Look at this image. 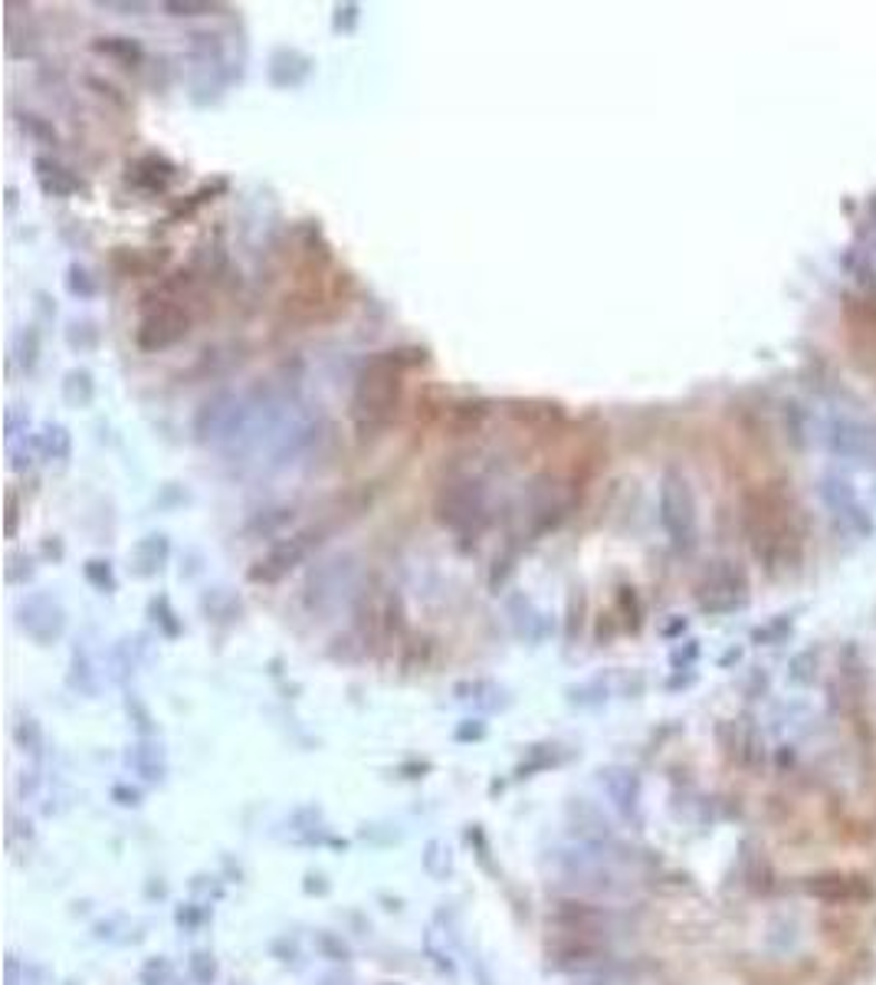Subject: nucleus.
<instances>
[{
	"label": "nucleus",
	"mask_w": 876,
	"mask_h": 985,
	"mask_svg": "<svg viewBox=\"0 0 876 985\" xmlns=\"http://www.w3.org/2000/svg\"><path fill=\"white\" fill-rule=\"evenodd\" d=\"M598 786L611 798V805L624 815L627 821H640V779L627 766H604L598 769Z\"/></svg>",
	"instance_id": "obj_12"
},
{
	"label": "nucleus",
	"mask_w": 876,
	"mask_h": 985,
	"mask_svg": "<svg viewBox=\"0 0 876 985\" xmlns=\"http://www.w3.org/2000/svg\"><path fill=\"white\" fill-rule=\"evenodd\" d=\"M128 185L145 195H165L171 181L178 178V165H171L165 155H141L128 161Z\"/></svg>",
	"instance_id": "obj_14"
},
{
	"label": "nucleus",
	"mask_w": 876,
	"mask_h": 985,
	"mask_svg": "<svg viewBox=\"0 0 876 985\" xmlns=\"http://www.w3.org/2000/svg\"><path fill=\"white\" fill-rule=\"evenodd\" d=\"M322 535H325V529H303V532H296L289 539L273 542L253 562L250 569H247V579H250L253 585H276V582H283L296 565H303L309 559V552L322 542Z\"/></svg>",
	"instance_id": "obj_5"
},
{
	"label": "nucleus",
	"mask_w": 876,
	"mask_h": 985,
	"mask_svg": "<svg viewBox=\"0 0 876 985\" xmlns=\"http://www.w3.org/2000/svg\"><path fill=\"white\" fill-rule=\"evenodd\" d=\"M23 973H27V959L7 953V959H3V985H23Z\"/></svg>",
	"instance_id": "obj_54"
},
{
	"label": "nucleus",
	"mask_w": 876,
	"mask_h": 985,
	"mask_svg": "<svg viewBox=\"0 0 876 985\" xmlns=\"http://www.w3.org/2000/svg\"><path fill=\"white\" fill-rule=\"evenodd\" d=\"M824 500H827V506L840 516V520H850V523L857 525L860 532H870L874 523H870V516H867V510L860 506V500H857V493L850 490V483L844 480V476H827L824 480Z\"/></svg>",
	"instance_id": "obj_20"
},
{
	"label": "nucleus",
	"mask_w": 876,
	"mask_h": 985,
	"mask_svg": "<svg viewBox=\"0 0 876 985\" xmlns=\"http://www.w3.org/2000/svg\"><path fill=\"white\" fill-rule=\"evenodd\" d=\"M207 919H210V910H207V907H200V904H188V907H181V910H178V923H181L185 929H200Z\"/></svg>",
	"instance_id": "obj_52"
},
{
	"label": "nucleus",
	"mask_w": 876,
	"mask_h": 985,
	"mask_svg": "<svg viewBox=\"0 0 876 985\" xmlns=\"http://www.w3.org/2000/svg\"><path fill=\"white\" fill-rule=\"evenodd\" d=\"M568 700L578 703V707H594V703L608 700V683L598 677V680H588V683L568 687Z\"/></svg>",
	"instance_id": "obj_44"
},
{
	"label": "nucleus",
	"mask_w": 876,
	"mask_h": 985,
	"mask_svg": "<svg viewBox=\"0 0 876 985\" xmlns=\"http://www.w3.org/2000/svg\"><path fill=\"white\" fill-rule=\"evenodd\" d=\"M10 362L20 365L23 372H33L40 362V332L33 326H23L13 335V348H10Z\"/></svg>",
	"instance_id": "obj_28"
},
{
	"label": "nucleus",
	"mask_w": 876,
	"mask_h": 985,
	"mask_svg": "<svg viewBox=\"0 0 876 985\" xmlns=\"http://www.w3.org/2000/svg\"><path fill=\"white\" fill-rule=\"evenodd\" d=\"M33 178H37L40 191L47 197H72L86 191L82 178L76 171H69L66 165H60L57 158H50V155L33 158Z\"/></svg>",
	"instance_id": "obj_19"
},
{
	"label": "nucleus",
	"mask_w": 876,
	"mask_h": 985,
	"mask_svg": "<svg viewBox=\"0 0 876 985\" xmlns=\"http://www.w3.org/2000/svg\"><path fill=\"white\" fill-rule=\"evenodd\" d=\"M660 525L677 552H692L699 542V513L696 493L683 470L667 466L660 476Z\"/></svg>",
	"instance_id": "obj_3"
},
{
	"label": "nucleus",
	"mask_w": 876,
	"mask_h": 985,
	"mask_svg": "<svg viewBox=\"0 0 876 985\" xmlns=\"http://www.w3.org/2000/svg\"><path fill=\"white\" fill-rule=\"evenodd\" d=\"M188 976L194 985H214L220 976V963L210 949H194L188 956Z\"/></svg>",
	"instance_id": "obj_35"
},
{
	"label": "nucleus",
	"mask_w": 876,
	"mask_h": 985,
	"mask_svg": "<svg viewBox=\"0 0 876 985\" xmlns=\"http://www.w3.org/2000/svg\"><path fill=\"white\" fill-rule=\"evenodd\" d=\"M17 525H20V500L13 490H7V535L10 539L17 535Z\"/></svg>",
	"instance_id": "obj_58"
},
{
	"label": "nucleus",
	"mask_w": 876,
	"mask_h": 985,
	"mask_svg": "<svg viewBox=\"0 0 876 985\" xmlns=\"http://www.w3.org/2000/svg\"><path fill=\"white\" fill-rule=\"evenodd\" d=\"M440 939H443V933H437V929L431 926V929H427V936H424V953H427V959L437 966L443 976H453V973H456V963H453V956H450L446 943L440 946Z\"/></svg>",
	"instance_id": "obj_40"
},
{
	"label": "nucleus",
	"mask_w": 876,
	"mask_h": 985,
	"mask_svg": "<svg viewBox=\"0 0 876 985\" xmlns=\"http://www.w3.org/2000/svg\"><path fill=\"white\" fill-rule=\"evenodd\" d=\"M483 736H486V722L483 720H463L453 729V739L456 742H480Z\"/></svg>",
	"instance_id": "obj_53"
},
{
	"label": "nucleus",
	"mask_w": 876,
	"mask_h": 985,
	"mask_svg": "<svg viewBox=\"0 0 876 985\" xmlns=\"http://www.w3.org/2000/svg\"><path fill=\"white\" fill-rule=\"evenodd\" d=\"M17 628L40 648L57 644L66 634V608L50 594V591H33L27 594L17 611H13Z\"/></svg>",
	"instance_id": "obj_8"
},
{
	"label": "nucleus",
	"mask_w": 876,
	"mask_h": 985,
	"mask_svg": "<svg viewBox=\"0 0 876 985\" xmlns=\"http://www.w3.org/2000/svg\"><path fill=\"white\" fill-rule=\"evenodd\" d=\"M13 742L23 756H30L33 766H43L47 759V732L33 713H20L13 722Z\"/></svg>",
	"instance_id": "obj_22"
},
{
	"label": "nucleus",
	"mask_w": 876,
	"mask_h": 985,
	"mask_svg": "<svg viewBox=\"0 0 876 985\" xmlns=\"http://www.w3.org/2000/svg\"><path fill=\"white\" fill-rule=\"evenodd\" d=\"M190 332V316L181 303H155L135 328V345L141 352H165L185 342Z\"/></svg>",
	"instance_id": "obj_9"
},
{
	"label": "nucleus",
	"mask_w": 876,
	"mask_h": 985,
	"mask_svg": "<svg viewBox=\"0 0 876 985\" xmlns=\"http://www.w3.org/2000/svg\"><path fill=\"white\" fill-rule=\"evenodd\" d=\"M486 414H490V404H486V401H460V404L450 407V421H453L456 431L480 427Z\"/></svg>",
	"instance_id": "obj_39"
},
{
	"label": "nucleus",
	"mask_w": 876,
	"mask_h": 985,
	"mask_svg": "<svg viewBox=\"0 0 876 985\" xmlns=\"http://www.w3.org/2000/svg\"><path fill=\"white\" fill-rule=\"evenodd\" d=\"M145 641H148L145 634H135V638H122L116 644V651H112V677L119 683H126L128 677L145 663V657H148V644Z\"/></svg>",
	"instance_id": "obj_25"
},
{
	"label": "nucleus",
	"mask_w": 876,
	"mask_h": 985,
	"mask_svg": "<svg viewBox=\"0 0 876 985\" xmlns=\"http://www.w3.org/2000/svg\"><path fill=\"white\" fill-rule=\"evenodd\" d=\"M456 700H463V703H473L476 710H483V713H490V710H500L505 707V690H502L500 683H493V680H466V683H456Z\"/></svg>",
	"instance_id": "obj_24"
},
{
	"label": "nucleus",
	"mask_w": 876,
	"mask_h": 985,
	"mask_svg": "<svg viewBox=\"0 0 876 985\" xmlns=\"http://www.w3.org/2000/svg\"><path fill=\"white\" fill-rule=\"evenodd\" d=\"M33 572H37V565H33V559H30L27 552H10V555H7L3 579H7L10 585H27V582L33 579Z\"/></svg>",
	"instance_id": "obj_43"
},
{
	"label": "nucleus",
	"mask_w": 876,
	"mask_h": 985,
	"mask_svg": "<svg viewBox=\"0 0 876 985\" xmlns=\"http://www.w3.org/2000/svg\"><path fill=\"white\" fill-rule=\"evenodd\" d=\"M434 516L443 529L456 532L460 539L476 542L493 523L486 486L473 476H460V480L443 483L434 496Z\"/></svg>",
	"instance_id": "obj_2"
},
{
	"label": "nucleus",
	"mask_w": 876,
	"mask_h": 985,
	"mask_svg": "<svg viewBox=\"0 0 876 985\" xmlns=\"http://www.w3.org/2000/svg\"><path fill=\"white\" fill-rule=\"evenodd\" d=\"M161 7H165L168 17H178V20L214 13V3H207V0H168V3H161Z\"/></svg>",
	"instance_id": "obj_48"
},
{
	"label": "nucleus",
	"mask_w": 876,
	"mask_h": 985,
	"mask_svg": "<svg viewBox=\"0 0 876 985\" xmlns=\"http://www.w3.org/2000/svg\"><path fill=\"white\" fill-rule=\"evenodd\" d=\"M237 407H240V392H217L210 394L197 414H194V441L197 444H207V447H224L227 437H230V427H234V417H237Z\"/></svg>",
	"instance_id": "obj_10"
},
{
	"label": "nucleus",
	"mask_w": 876,
	"mask_h": 985,
	"mask_svg": "<svg viewBox=\"0 0 876 985\" xmlns=\"http://www.w3.org/2000/svg\"><path fill=\"white\" fill-rule=\"evenodd\" d=\"M69 687L79 690V693H86V697H92V693L99 690V680H96L92 660H89V654H86L82 648L72 651V663H69Z\"/></svg>",
	"instance_id": "obj_33"
},
{
	"label": "nucleus",
	"mask_w": 876,
	"mask_h": 985,
	"mask_svg": "<svg viewBox=\"0 0 876 985\" xmlns=\"http://www.w3.org/2000/svg\"><path fill=\"white\" fill-rule=\"evenodd\" d=\"M509 414L522 424H549V421H564V411L559 404H549V401H509Z\"/></svg>",
	"instance_id": "obj_27"
},
{
	"label": "nucleus",
	"mask_w": 876,
	"mask_h": 985,
	"mask_svg": "<svg viewBox=\"0 0 876 985\" xmlns=\"http://www.w3.org/2000/svg\"><path fill=\"white\" fill-rule=\"evenodd\" d=\"M17 126L23 129L27 138H33L37 145H47V148H57L60 145V135L53 129L50 119L37 116V112H17Z\"/></svg>",
	"instance_id": "obj_34"
},
{
	"label": "nucleus",
	"mask_w": 876,
	"mask_h": 985,
	"mask_svg": "<svg viewBox=\"0 0 876 985\" xmlns=\"http://www.w3.org/2000/svg\"><path fill=\"white\" fill-rule=\"evenodd\" d=\"M313 946L322 959H328V963H335V966L352 963V946H348V939H342V936L332 933V929H315Z\"/></svg>",
	"instance_id": "obj_30"
},
{
	"label": "nucleus",
	"mask_w": 876,
	"mask_h": 985,
	"mask_svg": "<svg viewBox=\"0 0 876 985\" xmlns=\"http://www.w3.org/2000/svg\"><path fill=\"white\" fill-rule=\"evenodd\" d=\"M618 604H621V611H624L627 618V628L630 631H637L640 628V621H643V604H640V594L633 585H621L618 589Z\"/></svg>",
	"instance_id": "obj_47"
},
{
	"label": "nucleus",
	"mask_w": 876,
	"mask_h": 985,
	"mask_svg": "<svg viewBox=\"0 0 876 985\" xmlns=\"http://www.w3.org/2000/svg\"><path fill=\"white\" fill-rule=\"evenodd\" d=\"M355 559L352 555H332L328 562L315 565L306 579V589H303V601L313 614H322V611H332L342 594L355 589Z\"/></svg>",
	"instance_id": "obj_7"
},
{
	"label": "nucleus",
	"mask_w": 876,
	"mask_h": 985,
	"mask_svg": "<svg viewBox=\"0 0 876 985\" xmlns=\"http://www.w3.org/2000/svg\"><path fill=\"white\" fill-rule=\"evenodd\" d=\"M13 207H17V188L10 185V188H7V210H13Z\"/></svg>",
	"instance_id": "obj_61"
},
{
	"label": "nucleus",
	"mask_w": 876,
	"mask_h": 985,
	"mask_svg": "<svg viewBox=\"0 0 876 985\" xmlns=\"http://www.w3.org/2000/svg\"><path fill=\"white\" fill-rule=\"evenodd\" d=\"M230 985H237V983H230Z\"/></svg>",
	"instance_id": "obj_63"
},
{
	"label": "nucleus",
	"mask_w": 876,
	"mask_h": 985,
	"mask_svg": "<svg viewBox=\"0 0 876 985\" xmlns=\"http://www.w3.org/2000/svg\"><path fill=\"white\" fill-rule=\"evenodd\" d=\"M63 401L69 407H92L96 375L89 368H69L63 375Z\"/></svg>",
	"instance_id": "obj_26"
},
{
	"label": "nucleus",
	"mask_w": 876,
	"mask_h": 985,
	"mask_svg": "<svg viewBox=\"0 0 876 985\" xmlns=\"http://www.w3.org/2000/svg\"><path fill=\"white\" fill-rule=\"evenodd\" d=\"M746 591H749L746 572L736 562L719 559L696 582V601L706 614H726V611H736L746 604V598H749Z\"/></svg>",
	"instance_id": "obj_6"
},
{
	"label": "nucleus",
	"mask_w": 876,
	"mask_h": 985,
	"mask_svg": "<svg viewBox=\"0 0 876 985\" xmlns=\"http://www.w3.org/2000/svg\"><path fill=\"white\" fill-rule=\"evenodd\" d=\"M168 559H171V539L165 532H148L128 552V569L135 579H155L165 572Z\"/></svg>",
	"instance_id": "obj_16"
},
{
	"label": "nucleus",
	"mask_w": 876,
	"mask_h": 985,
	"mask_svg": "<svg viewBox=\"0 0 876 985\" xmlns=\"http://www.w3.org/2000/svg\"><path fill=\"white\" fill-rule=\"evenodd\" d=\"M417 362L421 358H404V352H381L362 365L352 394V417L362 434L384 431L394 421L404 392V368Z\"/></svg>",
	"instance_id": "obj_1"
},
{
	"label": "nucleus",
	"mask_w": 876,
	"mask_h": 985,
	"mask_svg": "<svg viewBox=\"0 0 876 985\" xmlns=\"http://www.w3.org/2000/svg\"><path fill=\"white\" fill-rule=\"evenodd\" d=\"M126 766L131 776H138L148 786H161L168 779V756L161 742L155 739H138L126 749Z\"/></svg>",
	"instance_id": "obj_17"
},
{
	"label": "nucleus",
	"mask_w": 876,
	"mask_h": 985,
	"mask_svg": "<svg viewBox=\"0 0 876 985\" xmlns=\"http://www.w3.org/2000/svg\"><path fill=\"white\" fill-rule=\"evenodd\" d=\"M126 710H128V720L138 726V732H141V739H151V732H155V726H151V710L138 700V697H128L126 700Z\"/></svg>",
	"instance_id": "obj_49"
},
{
	"label": "nucleus",
	"mask_w": 876,
	"mask_h": 985,
	"mask_svg": "<svg viewBox=\"0 0 876 985\" xmlns=\"http://www.w3.org/2000/svg\"><path fill=\"white\" fill-rule=\"evenodd\" d=\"M30 441H33L37 454L47 460V463H60L63 466L72 457V434H69V427L60 424V421H47L40 427V434H33Z\"/></svg>",
	"instance_id": "obj_21"
},
{
	"label": "nucleus",
	"mask_w": 876,
	"mask_h": 985,
	"mask_svg": "<svg viewBox=\"0 0 876 985\" xmlns=\"http://www.w3.org/2000/svg\"><path fill=\"white\" fill-rule=\"evenodd\" d=\"M424 870L431 877H437V880L450 877V870H453V851H450L446 841H440V838L427 841V848H424Z\"/></svg>",
	"instance_id": "obj_38"
},
{
	"label": "nucleus",
	"mask_w": 876,
	"mask_h": 985,
	"mask_svg": "<svg viewBox=\"0 0 876 985\" xmlns=\"http://www.w3.org/2000/svg\"><path fill=\"white\" fill-rule=\"evenodd\" d=\"M23 985H53V973H50L43 963H27Z\"/></svg>",
	"instance_id": "obj_57"
},
{
	"label": "nucleus",
	"mask_w": 876,
	"mask_h": 985,
	"mask_svg": "<svg viewBox=\"0 0 876 985\" xmlns=\"http://www.w3.org/2000/svg\"><path fill=\"white\" fill-rule=\"evenodd\" d=\"M515 562H519V545H509L502 555H496L493 569H490V591L500 594L505 589V582L515 575Z\"/></svg>",
	"instance_id": "obj_41"
},
{
	"label": "nucleus",
	"mask_w": 876,
	"mask_h": 985,
	"mask_svg": "<svg viewBox=\"0 0 876 985\" xmlns=\"http://www.w3.org/2000/svg\"><path fill=\"white\" fill-rule=\"evenodd\" d=\"M306 890H309V894H328V880H325L322 874H309V877H306Z\"/></svg>",
	"instance_id": "obj_59"
},
{
	"label": "nucleus",
	"mask_w": 876,
	"mask_h": 985,
	"mask_svg": "<svg viewBox=\"0 0 876 985\" xmlns=\"http://www.w3.org/2000/svg\"><path fill=\"white\" fill-rule=\"evenodd\" d=\"M404 631V601L391 589L365 591L355 604V634L362 638V651L375 644H391Z\"/></svg>",
	"instance_id": "obj_4"
},
{
	"label": "nucleus",
	"mask_w": 876,
	"mask_h": 985,
	"mask_svg": "<svg viewBox=\"0 0 876 985\" xmlns=\"http://www.w3.org/2000/svg\"><path fill=\"white\" fill-rule=\"evenodd\" d=\"M293 520V510H276V516H256L250 525H247V532H259V535H269L273 529H279V525H286Z\"/></svg>",
	"instance_id": "obj_51"
},
{
	"label": "nucleus",
	"mask_w": 876,
	"mask_h": 985,
	"mask_svg": "<svg viewBox=\"0 0 876 985\" xmlns=\"http://www.w3.org/2000/svg\"><path fill=\"white\" fill-rule=\"evenodd\" d=\"M138 985H185V976L175 969L168 956H151L138 969Z\"/></svg>",
	"instance_id": "obj_29"
},
{
	"label": "nucleus",
	"mask_w": 876,
	"mask_h": 985,
	"mask_svg": "<svg viewBox=\"0 0 876 985\" xmlns=\"http://www.w3.org/2000/svg\"><path fill=\"white\" fill-rule=\"evenodd\" d=\"M82 575H86V582L92 589L102 591V594H112V591L119 589V579H116V569H112L109 559H89L82 565Z\"/></svg>",
	"instance_id": "obj_37"
},
{
	"label": "nucleus",
	"mask_w": 876,
	"mask_h": 985,
	"mask_svg": "<svg viewBox=\"0 0 876 985\" xmlns=\"http://www.w3.org/2000/svg\"><path fill=\"white\" fill-rule=\"evenodd\" d=\"M66 289H69V296H76V299H96V293H99V279L82 266V263H69V269H66Z\"/></svg>",
	"instance_id": "obj_36"
},
{
	"label": "nucleus",
	"mask_w": 876,
	"mask_h": 985,
	"mask_svg": "<svg viewBox=\"0 0 876 985\" xmlns=\"http://www.w3.org/2000/svg\"><path fill=\"white\" fill-rule=\"evenodd\" d=\"M549 766H555V746H539V749H532V759L519 766V779H529L532 772L549 769Z\"/></svg>",
	"instance_id": "obj_50"
},
{
	"label": "nucleus",
	"mask_w": 876,
	"mask_h": 985,
	"mask_svg": "<svg viewBox=\"0 0 876 985\" xmlns=\"http://www.w3.org/2000/svg\"><path fill=\"white\" fill-rule=\"evenodd\" d=\"M358 23H362V7L358 3H338L335 7V13H332V30L335 33L352 37L358 30Z\"/></svg>",
	"instance_id": "obj_46"
},
{
	"label": "nucleus",
	"mask_w": 876,
	"mask_h": 985,
	"mask_svg": "<svg viewBox=\"0 0 876 985\" xmlns=\"http://www.w3.org/2000/svg\"><path fill=\"white\" fill-rule=\"evenodd\" d=\"M377 985H397V983H377Z\"/></svg>",
	"instance_id": "obj_62"
},
{
	"label": "nucleus",
	"mask_w": 876,
	"mask_h": 985,
	"mask_svg": "<svg viewBox=\"0 0 876 985\" xmlns=\"http://www.w3.org/2000/svg\"><path fill=\"white\" fill-rule=\"evenodd\" d=\"M99 342H102V328L96 326L92 319H72V323L66 326V345H69L72 352H79V355L96 352Z\"/></svg>",
	"instance_id": "obj_31"
},
{
	"label": "nucleus",
	"mask_w": 876,
	"mask_h": 985,
	"mask_svg": "<svg viewBox=\"0 0 876 985\" xmlns=\"http://www.w3.org/2000/svg\"><path fill=\"white\" fill-rule=\"evenodd\" d=\"M92 50L122 69H138L145 63V47L135 37H99L92 40Z\"/></svg>",
	"instance_id": "obj_23"
},
{
	"label": "nucleus",
	"mask_w": 876,
	"mask_h": 985,
	"mask_svg": "<svg viewBox=\"0 0 876 985\" xmlns=\"http://www.w3.org/2000/svg\"><path fill=\"white\" fill-rule=\"evenodd\" d=\"M96 7H102V10H119L122 17H141V13H148V3H138V0H96Z\"/></svg>",
	"instance_id": "obj_55"
},
{
	"label": "nucleus",
	"mask_w": 876,
	"mask_h": 985,
	"mask_svg": "<svg viewBox=\"0 0 876 985\" xmlns=\"http://www.w3.org/2000/svg\"><path fill=\"white\" fill-rule=\"evenodd\" d=\"M148 614H151V621L158 624V631L165 634V638H181L185 634V624H181V618H178V611L171 608V601L165 598V594H158V598H151L148 601Z\"/></svg>",
	"instance_id": "obj_32"
},
{
	"label": "nucleus",
	"mask_w": 876,
	"mask_h": 985,
	"mask_svg": "<svg viewBox=\"0 0 876 985\" xmlns=\"http://www.w3.org/2000/svg\"><path fill=\"white\" fill-rule=\"evenodd\" d=\"M27 431H30V407L10 404L7 414H3V437H7V444H17L20 437L27 441Z\"/></svg>",
	"instance_id": "obj_42"
},
{
	"label": "nucleus",
	"mask_w": 876,
	"mask_h": 985,
	"mask_svg": "<svg viewBox=\"0 0 876 985\" xmlns=\"http://www.w3.org/2000/svg\"><path fill=\"white\" fill-rule=\"evenodd\" d=\"M549 923H552L562 936L598 943L601 933H608L611 914L601 910V907H594V904H584V900H564V904H559V907L549 914Z\"/></svg>",
	"instance_id": "obj_11"
},
{
	"label": "nucleus",
	"mask_w": 876,
	"mask_h": 985,
	"mask_svg": "<svg viewBox=\"0 0 876 985\" xmlns=\"http://www.w3.org/2000/svg\"><path fill=\"white\" fill-rule=\"evenodd\" d=\"M322 985H352V976H342V973H332V976H325Z\"/></svg>",
	"instance_id": "obj_60"
},
{
	"label": "nucleus",
	"mask_w": 876,
	"mask_h": 985,
	"mask_svg": "<svg viewBox=\"0 0 876 985\" xmlns=\"http://www.w3.org/2000/svg\"><path fill=\"white\" fill-rule=\"evenodd\" d=\"M112 801L122 805V808H138V805H141V791L135 786L119 782V786H112Z\"/></svg>",
	"instance_id": "obj_56"
},
{
	"label": "nucleus",
	"mask_w": 876,
	"mask_h": 985,
	"mask_svg": "<svg viewBox=\"0 0 876 985\" xmlns=\"http://www.w3.org/2000/svg\"><path fill=\"white\" fill-rule=\"evenodd\" d=\"M584 608H588V598L581 589H571L568 594V628H564V638L574 641L581 634V624H584Z\"/></svg>",
	"instance_id": "obj_45"
},
{
	"label": "nucleus",
	"mask_w": 876,
	"mask_h": 985,
	"mask_svg": "<svg viewBox=\"0 0 876 985\" xmlns=\"http://www.w3.org/2000/svg\"><path fill=\"white\" fill-rule=\"evenodd\" d=\"M505 611H509V624H512V631H515L519 641H525V644L535 648V644H542V641L552 634L549 614L539 611L532 598H525V594H512V598L505 601Z\"/></svg>",
	"instance_id": "obj_15"
},
{
	"label": "nucleus",
	"mask_w": 876,
	"mask_h": 985,
	"mask_svg": "<svg viewBox=\"0 0 876 985\" xmlns=\"http://www.w3.org/2000/svg\"><path fill=\"white\" fill-rule=\"evenodd\" d=\"M529 496H532V535H542V532L555 529L568 516V500L562 496L559 480L539 476L532 483Z\"/></svg>",
	"instance_id": "obj_13"
},
{
	"label": "nucleus",
	"mask_w": 876,
	"mask_h": 985,
	"mask_svg": "<svg viewBox=\"0 0 876 985\" xmlns=\"http://www.w3.org/2000/svg\"><path fill=\"white\" fill-rule=\"evenodd\" d=\"M315 60L296 47H279L269 57V82L276 89H299L313 76Z\"/></svg>",
	"instance_id": "obj_18"
}]
</instances>
